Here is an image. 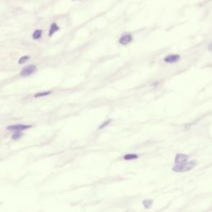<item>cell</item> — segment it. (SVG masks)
<instances>
[{"label":"cell","instance_id":"cell-1","mask_svg":"<svg viewBox=\"0 0 212 212\" xmlns=\"http://www.w3.org/2000/svg\"><path fill=\"white\" fill-rule=\"evenodd\" d=\"M196 166V161H192L190 162H183V163H178L176 164L172 167V171L175 172H185V171H191Z\"/></svg>","mask_w":212,"mask_h":212},{"label":"cell","instance_id":"cell-2","mask_svg":"<svg viewBox=\"0 0 212 212\" xmlns=\"http://www.w3.org/2000/svg\"><path fill=\"white\" fill-rule=\"evenodd\" d=\"M36 70H37V66L35 65H30V66H26L25 68L23 69V71H21L20 75L22 76H28V75L34 73Z\"/></svg>","mask_w":212,"mask_h":212},{"label":"cell","instance_id":"cell-3","mask_svg":"<svg viewBox=\"0 0 212 212\" xmlns=\"http://www.w3.org/2000/svg\"><path fill=\"white\" fill-rule=\"evenodd\" d=\"M32 127V125H25V124H16V125H10L7 128L8 130L11 131H16V132H21L23 130L28 129Z\"/></svg>","mask_w":212,"mask_h":212},{"label":"cell","instance_id":"cell-4","mask_svg":"<svg viewBox=\"0 0 212 212\" xmlns=\"http://www.w3.org/2000/svg\"><path fill=\"white\" fill-rule=\"evenodd\" d=\"M188 160V156L186 155V154H182V153H179V154H177L175 157V163L176 164H178V163H183V162H187Z\"/></svg>","mask_w":212,"mask_h":212},{"label":"cell","instance_id":"cell-5","mask_svg":"<svg viewBox=\"0 0 212 212\" xmlns=\"http://www.w3.org/2000/svg\"><path fill=\"white\" fill-rule=\"evenodd\" d=\"M132 40H133V37L131 35H129V34L124 35V36H123V37L119 39V43H120L121 45L125 46V45H128L129 42H131Z\"/></svg>","mask_w":212,"mask_h":212},{"label":"cell","instance_id":"cell-6","mask_svg":"<svg viewBox=\"0 0 212 212\" xmlns=\"http://www.w3.org/2000/svg\"><path fill=\"white\" fill-rule=\"evenodd\" d=\"M179 60H180L179 55H170L164 58V61L167 63H174V62H178Z\"/></svg>","mask_w":212,"mask_h":212},{"label":"cell","instance_id":"cell-7","mask_svg":"<svg viewBox=\"0 0 212 212\" xmlns=\"http://www.w3.org/2000/svg\"><path fill=\"white\" fill-rule=\"evenodd\" d=\"M60 30V28L57 26V23H52V25H51L50 27V30H49V36L50 37H52L55 32H57V31H59Z\"/></svg>","mask_w":212,"mask_h":212},{"label":"cell","instance_id":"cell-8","mask_svg":"<svg viewBox=\"0 0 212 212\" xmlns=\"http://www.w3.org/2000/svg\"><path fill=\"white\" fill-rule=\"evenodd\" d=\"M41 33H42V31L41 30H36L34 32H33V34H32V37L35 40H38V39L41 38Z\"/></svg>","mask_w":212,"mask_h":212},{"label":"cell","instance_id":"cell-9","mask_svg":"<svg viewBox=\"0 0 212 212\" xmlns=\"http://www.w3.org/2000/svg\"><path fill=\"white\" fill-rule=\"evenodd\" d=\"M139 156L137 154H133V153H130V154H126L124 157H123V159L124 160H134L137 159Z\"/></svg>","mask_w":212,"mask_h":212},{"label":"cell","instance_id":"cell-10","mask_svg":"<svg viewBox=\"0 0 212 212\" xmlns=\"http://www.w3.org/2000/svg\"><path fill=\"white\" fill-rule=\"evenodd\" d=\"M152 203H153V201L152 200H149V199H146V200H144L143 201V205H144V207L145 208H149L152 205Z\"/></svg>","mask_w":212,"mask_h":212},{"label":"cell","instance_id":"cell-11","mask_svg":"<svg viewBox=\"0 0 212 212\" xmlns=\"http://www.w3.org/2000/svg\"><path fill=\"white\" fill-rule=\"evenodd\" d=\"M52 91H46V92H41V93H37L35 95V98H38V97H43V96H46L48 95H50Z\"/></svg>","mask_w":212,"mask_h":212},{"label":"cell","instance_id":"cell-12","mask_svg":"<svg viewBox=\"0 0 212 212\" xmlns=\"http://www.w3.org/2000/svg\"><path fill=\"white\" fill-rule=\"evenodd\" d=\"M29 58H30V57H28V56H24V57H21L20 59H19V64H24L25 62H28Z\"/></svg>","mask_w":212,"mask_h":212},{"label":"cell","instance_id":"cell-13","mask_svg":"<svg viewBox=\"0 0 212 212\" xmlns=\"http://www.w3.org/2000/svg\"><path fill=\"white\" fill-rule=\"evenodd\" d=\"M21 136H22V133H19V132L15 133L12 136V139H14V140H16V139H19Z\"/></svg>","mask_w":212,"mask_h":212},{"label":"cell","instance_id":"cell-14","mask_svg":"<svg viewBox=\"0 0 212 212\" xmlns=\"http://www.w3.org/2000/svg\"><path fill=\"white\" fill-rule=\"evenodd\" d=\"M110 122H111V120H110V119H109V120L106 121V122H105V123H103V124H101V127H100V129H101V128H105V127H106V126H107L108 124H110Z\"/></svg>","mask_w":212,"mask_h":212},{"label":"cell","instance_id":"cell-15","mask_svg":"<svg viewBox=\"0 0 212 212\" xmlns=\"http://www.w3.org/2000/svg\"><path fill=\"white\" fill-rule=\"evenodd\" d=\"M208 50L212 52V42L210 44V45H209V46H208Z\"/></svg>","mask_w":212,"mask_h":212}]
</instances>
